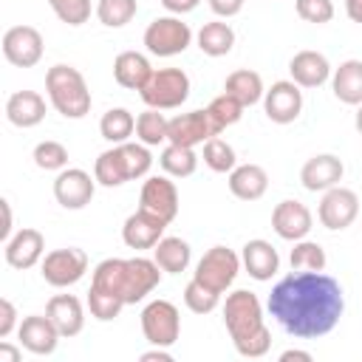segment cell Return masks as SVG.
I'll list each match as a JSON object with an SVG mask.
<instances>
[{"label": "cell", "mask_w": 362, "mask_h": 362, "mask_svg": "<svg viewBox=\"0 0 362 362\" xmlns=\"http://www.w3.org/2000/svg\"><path fill=\"white\" fill-rule=\"evenodd\" d=\"M266 308L286 334L297 339H317L337 328L345 311V294L325 272L291 269V274L274 283Z\"/></svg>", "instance_id": "6da1fadb"}, {"label": "cell", "mask_w": 362, "mask_h": 362, "mask_svg": "<svg viewBox=\"0 0 362 362\" xmlns=\"http://www.w3.org/2000/svg\"><path fill=\"white\" fill-rule=\"evenodd\" d=\"M223 325L232 337V345L240 356L257 359L272 348V331L263 322V305L255 291L235 288L223 300Z\"/></svg>", "instance_id": "7a4b0ae2"}, {"label": "cell", "mask_w": 362, "mask_h": 362, "mask_svg": "<svg viewBox=\"0 0 362 362\" xmlns=\"http://www.w3.org/2000/svg\"><path fill=\"white\" fill-rule=\"evenodd\" d=\"M45 93L51 107L65 119H85L90 113V90L74 65H51L45 74Z\"/></svg>", "instance_id": "3957f363"}, {"label": "cell", "mask_w": 362, "mask_h": 362, "mask_svg": "<svg viewBox=\"0 0 362 362\" xmlns=\"http://www.w3.org/2000/svg\"><path fill=\"white\" fill-rule=\"evenodd\" d=\"M141 102L156 110H173L181 107L189 96V76L181 68H158L147 79V85L139 90Z\"/></svg>", "instance_id": "277c9868"}, {"label": "cell", "mask_w": 362, "mask_h": 362, "mask_svg": "<svg viewBox=\"0 0 362 362\" xmlns=\"http://www.w3.org/2000/svg\"><path fill=\"white\" fill-rule=\"evenodd\" d=\"M192 42V28L175 17V14H164L150 20V25L144 28V48L153 57H175L184 54Z\"/></svg>", "instance_id": "5b68a950"}, {"label": "cell", "mask_w": 362, "mask_h": 362, "mask_svg": "<svg viewBox=\"0 0 362 362\" xmlns=\"http://www.w3.org/2000/svg\"><path fill=\"white\" fill-rule=\"evenodd\" d=\"M240 266H243V263H240V255H235L229 246H212V249L204 252V257L198 260L192 277H195L198 283H204L206 288L223 294V291L232 288V283H235Z\"/></svg>", "instance_id": "8992f818"}, {"label": "cell", "mask_w": 362, "mask_h": 362, "mask_svg": "<svg viewBox=\"0 0 362 362\" xmlns=\"http://www.w3.org/2000/svg\"><path fill=\"white\" fill-rule=\"evenodd\" d=\"M141 334L150 345L173 348L181 337V314L170 300H150L141 308Z\"/></svg>", "instance_id": "52a82bcc"}, {"label": "cell", "mask_w": 362, "mask_h": 362, "mask_svg": "<svg viewBox=\"0 0 362 362\" xmlns=\"http://www.w3.org/2000/svg\"><path fill=\"white\" fill-rule=\"evenodd\" d=\"M85 272H88V255H85V249H76V246L54 249L40 263L42 280L54 288H68V286L79 283L85 277Z\"/></svg>", "instance_id": "ba28073f"}, {"label": "cell", "mask_w": 362, "mask_h": 362, "mask_svg": "<svg viewBox=\"0 0 362 362\" xmlns=\"http://www.w3.org/2000/svg\"><path fill=\"white\" fill-rule=\"evenodd\" d=\"M356 215H359V195L354 189L337 184V187L322 192L320 206H317V218L325 229L342 232L356 221Z\"/></svg>", "instance_id": "9c48e42d"}, {"label": "cell", "mask_w": 362, "mask_h": 362, "mask_svg": "<svg viewBox=\"0 0 362 362\" xmlns=\"http://www.w3.org/2000/svg\"><path fill=\"white\" fill-rule=\"evenodd\" d=\"M45 42L34 25H11L3 34V57L14 68H34L42 59Z\"/></svg>", "instance_id": "30bf717a"}, {"label": "cell", "mask_w": 362, "mask_h": 362, "mask_svg": "<svg viewBox=\"0 0 362 362\" xmlns=\"http://www.w3.org/2000/svg\"><path fill=\"white\" fill-rule=\"evenodd\" d=\"M93 192H96V175L79 167H65L54 178V198L65 209H85L93 201Z\"/></svg>", "instance_id": "8fae6325"}, {"label": "cell", "mask_w": 362, "mask_h": 362, "mask_svg": "<svg viewBox=\"0 0 362 362\" xmlns=\"http://www.w3.org/2000/svg\"><path fill=\"white\" fill-rule=\"evenodd\" d=\"M139 206L158 215L161 221L173 223L175 215H178V187L175 181H170V175H150L144 184H141V192H139Z\"/></svg>", "instance_id": "7c38bea8"}, {"label": "cell", "mask_w": 362, "mask_h": 362, "mask_svg": "<svg viewBox=\"0 0 362 362\" xmlns=\"http://www.w3.org/2000/svg\"><path fill=\"white\" fill-rule=\"evenodd\" d=\"M263 110L274 124H291L303 113V90L291 79H280L263 93Z\"/></svg>", "instance_id": "4fadbf2b"}, {"label": "cell", "mask_w": 362, "mask_h": 362, "mask_svg": "<svg viewBox=\"0 0 362 362\" xmlns=\"http://www.w3.org/2000/svg\"><path fill=\"white\" fill-rule=\"evenodd\" d=\"M161 283V266L153 257H127L124 263V305H136L139 300H144L153 288H158Z\"/></svg>", "instance_id": "5bb4252c"}, {"label": "cell", "mask_w": 362, "mask_h": 362, "mask_svg": "<svg viewBox=\"0 0 362 362\" xmlns=\"http://www.w3.org/2000/svg\"><path fill=\"white\" fill-rule=\"evenodd\" d=\"M311 226H314V215L297 198H286V201H280L272 209V229L283 240H291V243L294 240H303V238H308Z\"/></svg>", "instance_id": "9a60e30c"}, {"label": "cell", "mask_w": 362, "mask_h": 362, "mask_svg": "<svg viewBox=\"0 0 362 362\" xmlns=\"http://www.w3.org/2000/svg\"><path fill=\"white\" fill-rule=\"evenodd\" d=\"M212 136H218V133L212 127V119H209L206 107L204 110L178 113L167 124V141L170 144H181V147H198Z\"/></svg>", "instance_id": "2e32d148"}, {"label": "cell", "mask_w": 362, "mask_h": 362, "mask_svg": "<svg viewBox=\"0 0 362 362\" xmlns=\"http://www.w3.org/2000/svg\"><path fill=\"white\" fill-rule=\"evenodd\" d=\"M3 255H6V263H8L11 269L25 272V269L42 263V257H45V238H42L40 229L23 226V229H17V232L6 240Z\"/></svg>", "instance_id": "e0dca14e"}, {"label": "cell", "mask_w": 362, "mask_h": 362, "mask_svg": "<svg viewBox=\"0 0 362 362\" xmlns=\"http://www.w3.org/2000/svg\"><path fill=\"white\" fill-rule=\"evenodd\" d=\"M17 337H20V345L37 356H48L57 351L62 334L57 331V325L51 322L48 314H28L20 320V328H17Z\"/></svg>", "instance_id": "ac0fdd59"}, {"label": "cell", "mask_w": 362, "mask_h": 362, "mask_svg": "<svg viewBox=\"0 0 362 362\" xmlns=\"http://www.w3.org/2000/svg\"><path fill=\"white\" fill-rule=\"evenodd\" d=\"M164 229H167V221H161L158 215L147 212V209H136L133 215L124 218V226H122V240L124 246L141 252V249H153L161 238H164Z\"/></svg>", "instance_id": "d6986e66"}, {"label": "cell", "mask_w": 362, "mask_h": 362, "mask_svg": "<svg viewBox=\"0 0 362 362\" xmlns=\"http://www.w3.org/2000/svg\"><path fill=\"white\" fill-rule=\"evenodd\" d=\"M342 175H345V164L334 153L311 156L300 170V181L308 192H325V189L337 187L342 181Z\"/></svg>", "instance_id": "ffe728a7"}, {"label": "cell", "mask_w": 362, "mask_h": 362, "mask_svg": "<svg viewBox=\"0 0 362 362\" xmlns=\"http://www.w3.org/2000/svg\"><path fill=\"white\" fill-rule=\"evenodd\" d=\"M288 74H291V82H297L300 88H320L331 79V62L325 54L305 48L288 59Z\"/></svg>", "instance_id": "44dd1931"}, {"label": "cell", "mask_w": 362, "mask_h": 362, "mask_svg": "<svg viewBox=\"0 0 362 362\" xmlns=\"http://www.w3.org/2000/svg\"><path fill=\"white\" fill-rule=\"evenodd\" d=\"M240 263L243 269L249 272V277H255L257 283H266L277 274L280 269V255L277 249L263 240V238H255V240H246L243 243V252H240Z\"/></svg>", "instance_id": "7402d4cb"}, {"label": "cell", "mask_w": 362, "mask_h": 362, "mask_svg": "<svg viewBox=\"0 0 362 362\" xmlns=\"http://www.w3.org/2000/svg\"><path fill=\"white\" fill-rule=\"evenodd\" d=\"M6 119L14 127H37L45 119V99L37 90H14L6 99Z\"/></svg>", "instance_id": "603a6c76"}, {"label": "cell", "mask_w": 362, "mask_h": 362, "mask_svg": "<svg viewBox=\"0 0 362 362\" xmlns=\"http://www.w3.org/2000/svg\"><path fill=\"white\" fill-rule=\"evenodd\" d=\"M45 314L51 317V322L62 337H76L85 328V308L74 294H54L45 305Z\"/></svg>", "instance_id": "cb8c5ba5"}, {"label": "cell", "mask_w": 362, "mask_h": 362, "mask_svg": "<svg viewBox=\"0 0 362 362\" xmlns=\"http://www.w3.org/2000/svg\"><path fill=\"white\" fill-rule=\"evenodd\" d=\"M153 71L156 68L150 65V59L139 51H122L113 59V79L127 90H141L153 76Z\"/></svg>", "instance_id": "d4e9b609"}, {"label": "cell", "mask_w": 362, "mask_h": 362, "mask_svg": "<svg viewBox=\"0 0 362 362\" xmlns=\"http://www.w3.org/2000/svg\"><path fill=\"white\" fill-rule=\"evenodd\" d=\"M269 189V173L260 164H238L229 173V192L240 201H257Z\"/></svg>", "instance_id": "484cf974"}, {"label": "cell", "mask_w": 362, "mask_h": 362, "mask_svg": "<svg viewBox=\"0 0 362 362\" xmlns=\"http://www.w3.org/2000/svg\"><path fill=\"white\" fill-rule=\"evenodd\" d=\"M331 90L342 105H362V59H345L331 71Z\"/></svg>", "instance_id": "4316f807"}, {"label": "cell", "mask_w": 362, "mask_h": 362, "mask_svg": "<svg viewBox=\"0 0 362 362\" xmlns=\"http://www.w3.org/2000/svg\"><path fill=\"white\" fill-rule=\"evenodd\" d=\"M153 260L161 266V272L167 274H181L187 272L189 260H192V249L184 238H173V235H164L156 246H153Z\"/></svg>", "instance_id": "83f0119b"}, {"label": "cell", "mask_w": 362, "mask_h": 362, "mask_svg": "<svg viewBox=\"0 0 362 362\" xmlns=\"http://www.w3.org/2000/svg\"><path fill=\"white\" fill-rule=\"evenodd\" d=\"M195 42H198L201 54H206V57H226L235 48V31L229 23L212 20V23L201 25V31L195 34Z\"/></svg>", "instance_id": "f1b7e54d"}, {"label": "cell", "mask_w": 362, "mask_h": 362, "mask_svg": "<svg viewBox=\"0 0 362 362\" xmlns=\"http://www.w3.org/2000/svg\"><path fill=\"white\" fill-rule=\"evenodd\" d=\"M223 90L232 93L235 99H240L246 107L263 102V93H266L263 76H260L257 71H252V68H238V71H232V74L226 76V82H223Z\"/></svg>", "instance_id": "f546056e"}, {"label": "cell", "mask_w": 362, "mask_h": 362, "mask_svg": "<svg viewBox=\"0 0 362 362\" xmlns=\"http://www.w3.org/2000/svg\"><path fill=\"white\" fill-rule=\"evenodd\" d=\"M93 175H96V184H102V187H122L124 181H130L119 144H113V147H107L105 153L96 156Z\"/></svg>", "instance_id": "4dcf8cb0"}, {"label": "cell", "mask_w": 362, "mask_h": 362, "mask_svg": "<svg viewBox=\"0 0 362 362\" xmlns=\"http://www.w3.org/2000/svg\"><path fill=\"white\" fill-rule=\"evenodd\" d=\"M158 164L170 178H187L198 170V156H195V147H181L167 141V147L158 156Z\"/></svg>", "instance_id": "1f68e13d"}, {"label": "cell", "mask_w": 362, "mask_h": 362, "mask_svg": "<svg viewBox=\"0 0 362 362\" xmlns=\"http://www.w3.org/2000/svg\"><path fill=\"white\" fill-rule=\"evenodd\" d=\"M99 133L110 144H124L136 133V119L127 107H110L99 122Z\"/></svg>", "instance_id": "d6a6232c"}, {"label": "cell", "mask_w": 362, "mask_h": 362, "mask_svg": "<svg viewBox=\"0 0 362 362\" xmlns=\"http://www.w3.org/2000/svg\"><path fill=\"white\" fill-rule=\"evenodd\" d=\"M243 110H246V105L240 102V99H235L232 93H221V96H215L209 105H206V113H209V119H212V127H215V133L221 136L226 127H232V124H238L240 122V116H243Z\"/></svg>", "instance_id": "836d02e7"}, {"label": "cell", "mask_w": 362, "mask_h": 362, "mask_svg": "<svg viewBox=\"0 0 362 362\" xmlns=\"http://www.w3.org/2000/svg\"><path fill=\"white\" fill-rule=\"evenodd\" d=\"M167 124H170V119L161 110L147 107L144 113L136 116V139L147 147H158L167 141Z\"/></svg>", "instance_id": "e575fe53"}, {"label": "cell", "mask_w": 362, "mask_h": 362, "mask_svg": "<svg viewBox=\"0 0 362 362\" xmlns=\"http://www.w3.org/2000/svg\"><path fill=\"white\" fill-rule=\"evenodd\" d=\"M288 263L297 272H325L328 257H325V249L317 240L303 238V240H294V249L288 255Z\"/></svg>", "instance_id": "d590c367"}, {"label": "cell", "mask_w": 362, "mask_h": 362, "mask_svg": "<svg viewBox=\"0 0 362 362\" xmlns=\"http://www.w3.org/2000/svg\"><path fill=\"white\" fill-rule=\"evenodd\" d=\"M204 164L212 170V173H232L238 167V156H235V147L229 141H223L221 136H212L204 141Z\"/></svg>", "instance_id": "8d00e7d4"}, {"label": "cell", "mask_w": 362, "mask_h": 362, "mask_svg": "<svg viewBox=\"0 0 362 362\" xmlns=\"http://www.w3.org/2000/svg\"><path fill=\"white\" fill-rule=\"evenodd\" d=\"M93 11H96V17H99L102 25H107V28H122V25H127V23L136 17L139 3H136V0H99Z\"/></svg>", "instance_id": "74e56055"}, {"label": "cell", "mask_w": 362, "mask_h": 362, "mask_svg": "<svg viewBox=\"0 0 362 362\" xmlns=\"http://www.w3.org/2000/svg\"><path fill=\"white\" fill-rule=\"evenodd\" d=\"M31 158H34V164H37L40 170H45V173H59V170L68 167V147L59 144V141H54V139H45V141H40V144L34 147Z\"/></svg>", "instance_id": "f35d334b"}, {"label": "cell", "mask_w": 362, "mask_h": 362, "mask_svg": "<svg viewBox=\"0 0 362 362\" xmlns=\"http://www.w3.org/2000/svg\"><path fill=\"white\" fill-rule=\"evenodd\" d=\"M122 150V158H124V167H127V175L130 181L133 178H144L153 167V156H150V147L141 144V141H124L119 144Z\"/></svg>", "instance_id": "ab89813d"}, {"label": "cell", "mask_w": 362, "mask_h": 362, "mask_svg": "<svg viewBox=\"0 0 362 362\" xmlns=\"http://www.w3.org/2000/svg\"><path fill=\"white\" fill-rule=\"evenodd\" d=\"M184 303H187V308H189L192 314H209V311L218 308L221 294L212 291V288H206L204 283H198V280L192 277V280L184 286Z\"/></svg>", "instance_id": "60d3db41"}, {"label": "cell", "mask_w": 362, "mask_h": 362, "mask_svg": "<svg viewBox=\"0 0 362 362\" xmlns=\"http://www.w3.org/2000/svg\"><path fill=\"white\" fill-rule=\"evenodd\" d=\"M88 308H90V317H96L99 322H110V320H116L122 314L124 303L116 294H107V291L90 286V291H88Z\"/></svg>", "instance_id": "b9f144b4"}, {"label": "cell", "mask_w": 362, "mask_h": 362, "mask_svg": "<svg viewBox=\"0 0 362 362\" xmlns=\"http://www.w3.org/2000/svg\"><path fill=\"white\" fill-rule=\"evenodd\" d=\"M48 6L65 25H82L90 20V0H48Z\"/></svg>", "instance_id": "7bdbcfd3"}, {"label": "cell", "mask_w": 362, "mask_h": 362, "mask_svg": "<svg viewBox=\"0 0 362 362\" xmlns=\"http://www.w3.org/2000/svg\"><path fill=\"white\" fill-rule=\"evenodd\" d=\"M294 8L300 14V20L322 25L334 20V3L331 0H294Z\"/></svg>", "instance_id": "ee69618b"}, {"label": "cell", "mask_w": 362, "mask_h": 362, "mask_svg": "<svg viewBox=\"0 0 362 362\" xmlns=\"http://www.w3.org/2000/svg\"><path fill=\"white\" fill-rule=\"evenodd\" d=\"M20 328V322H17V308H14V303L8 300V297H3L0 300V339H6L11 331H17Z\"/></svg>", "instance_id": "f6af8a7d"}, {"label": "cell", "mask_w": 362, "mask_h": 362, "mask_svg": "<svg viewBox=\"0 0 362 362\" xmlns=\"http://www.w3.org/2000/svg\"><path fill=\"white\" fill-rule=\"evenodd\" d=\"M243 3L246 0H209V8L218 14V17H235V14H240V8H243Z\"/></svg>", "instance_id": "bcb514c9"}, {"label": "cell", "mask_w": 362, "mask_h": 362, "mask_svg": "<svg viewBox=\"0 0 362 362\" xmlns=\"http://www.w3.org/2000/svg\"><path fill=\"white\" fill-rule=\"evenodd\" d=\"M198 3H201V0H161V6H164L170 14H175V17L195 11V8H198Z\"/></svg>", "instance_id": "7dc6e473"}, {"label": "cell", "mask_w": 362, "mask_h": 362, "mask_svg": "<svg viewBox=\"0 0 362 362\" xmlns=\"http://www.w3.org/2000/svg\"><path fill=\"white\" fill-rule=\"evenodd\" d=\"M139 359L141 362H173V354L167 348H161V345H153V351H144Z\"/></svg>", "instance_id": "c3c4849f"}, {"label": "cell", "mask_w": 362, "mask_h": 362, "mask_svg": "<svg viewBox=\"0 0 362 362\" xmlns=\"http://www.w3.org/2000/svg\"><path fill=\"white\" fill-rule=\"evenodd\" d=\"M314 356L308 351H300V348H288L280 354V362H311Z\"/></svg>", "instance_id": "681fc988"}, {"label": "cell", "mask_w": 362, "mask_h": 362, "mask_svg": "<svg viewBox=\"0 0 362 362\" xmlns=\"http://www.w3.org/2000/svg\"><path fill=\"white\" fill-rule=\"evenodd\" d=\"M0 206H3V229H0V238L8 240V238H11V204L3 198Z\"/></svg>", "instance_id": "f907efd6"}, {"label": "cell", "mask_w": 362, "mask_h": 362, "mask_svg": "<svg viewBox=\"0 0 362 362\" xmlns=\"http://www.w3.org/2000/svg\"><path fill=\"white\" fill-rule=\"evenodd\" d=\"M342 3H345V14H348V20L362 25V0H342Z\"/></svg>", "instance_id": "816d5d0a"}, {"label": "cell", "mask_w": 362, "mask_h": 362, "mask_svg": "<svg viewBox=\"0 0 362 362\" xmlns=\"http://www.w3.org/2000/svg\"><path fill=\"white\" fill-rule=\"evenodd\" d=\"M20 348H14L8 342H0V362H20Z\"/></svg>", "instance_id": "f5cc1de1"}, {"label": "cell", "mask_w": 362, "mask_h": 362, "mask_svg": "<svg viewBox=\"0 0 362 362\" xmlns=\"http://www.w3.org/2000/svg\"><path fill=\"white\" fill-rule=\"evenodd\" d=\"M354 124H356V130H359V136H362V105L356 107V119H354Z\"/></svg>", "instance_id": "db71d44e"}]
</instances>
